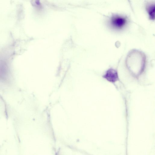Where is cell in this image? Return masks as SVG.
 I'll return each instance as SVG.
<instances>
[{
  "mask_svg": "<svg viewBox=\"0 0 155 155\" xmlns=\"http://www.w3.org/2000/svg\"><path fill=\"white\" fill-rule=\"evenodd\" d=\"M146 57L142 52L134 49L128 53L126 59V65L130 73L138 78L144 71L146 64Z\"/></svg>",
  "mask_w": 155,
  "mask_h": 155,
  "instance_id": "1",
  "label": "cell"
},
{
  "mask_svg": "<svg viewBox=\"0 0 155 155\" xmlns=\"http://www.w3.org/2000/svg\"><path fill=\"white\" fill-rule=\"evenodd\" d=\"M155 7L154 5L149 6L147 9V12L150 18L154 20L155 18Z\"/></svg>",
  "mask_w": 155,
  "mask_h": 155,
  "instance_id": "4",
  "label": "cell"
},
{
  "mask_svg": "<svg viewBox=\"0 0 155 155\" xmlns=\"http://www.w3.org/2000/svg\"><path fill=\"white\" fill-rule=\"evenodd\" d=\"M111 22L112 25L115 28H121L125 25L126 20L123 17L117 16L112 18Z\"/></svg>",
  "mask_w": 155,
  "mask_h": 155,
  "instance_id": "3",
  "label": "cell"
},
{
  "mask_svg": "<svg viewBox=\"0 0 155 155\" xmlns=\"http://www.w3.org/2000/svg\"><path fill=\"white\" fill-rule=\"evenodd\" d=\"M103 77L108 81L113 83L118 80L119 79L117 71L111 68L106 71Z\"/></svg>",
  "mask_w": 155,
  "mask_h": 155,
  "instance_id": "2",
  "label": "cell"
}]
</instances>
